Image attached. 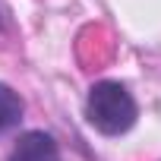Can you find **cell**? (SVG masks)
I'll return each mask as SVG.
<instances>
[{"label": "cell", "mask_w": 161, "mask_h": 161, "mask_svg": "<svg viewBox=\"0 0 161 161\" xmlns=\"http://www.w3.org/2000/svg\"><path fill=\"white\" fill-rule=\"evenodd\" d=\"M86 117L89 123L104 133V136H123L133 130L139 108L136 98L130 95V89L123 82H114V79H104V82H95L89 89L86 98Z\"/></svg>", "instance_id": "cell-1"}, {"label": "cell", "mask_w": 161, "mask_h": 161, "mask_svg": "<svg viewBox=\"0 0 161 161\" xmlns=\"http://www.w3.org/2000/svg\"><path fill=\"white\" fill-rule=\"evenodd\" d=\"M22 108H25V104H22L19 92H13L7 82H0V136L19 126V120H22Z\"/></svg>", "instance_id": "cell-3"}, {"label": "cell", "mask_w": 161, "mask_h": 161, "mask_svg": "<svg viewBox=\"0 0 161 161\" xmlns=\"http://www.w3.org/2000/svg\"><path fill=\"white\" fill-rule=\"evenodd\" d=\"M7 161H60V145L44 130H29L16 139Z\"/></svg>", "instance_id": "cell-2"}]
</instances>
